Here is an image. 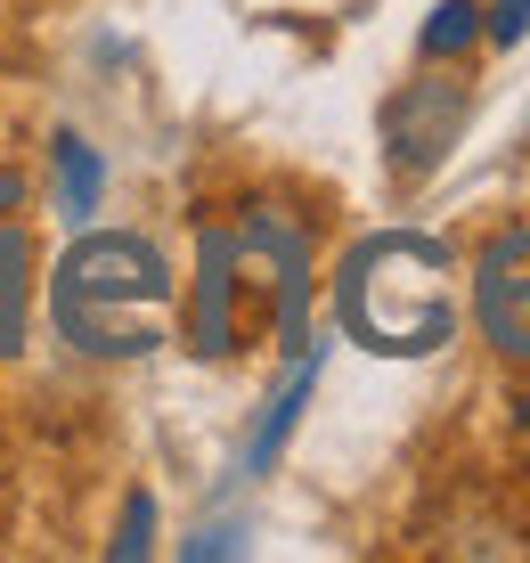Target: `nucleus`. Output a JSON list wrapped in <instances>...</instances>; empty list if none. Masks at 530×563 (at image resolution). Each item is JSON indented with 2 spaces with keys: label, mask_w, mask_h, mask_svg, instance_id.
Segmentation results:
<instances>
[{
  "label": "nucleus",
  "mask_w": 530,
  "mask_h": 563,
  "mask_svg": "<svg viewBox=\"0 0 530 563\" xmlns=\"http://www.w3.org/2000/svg\"><path fill=\"white\" fill-rule=\"evenodd\" d=\"M482 33V0H441L433 16H424V33H417V49L433 57V66H449V57H457L465 42H474Z\"/></svg>",
  "instance_id": "1a4fd4ad"
},
{
  "label": "nucleus",
  "mask_w": 530,
  "mask_h": 563,
  "mask_svg": "<svg viewBox=\"0 0 530 563\" xmlns=\"http://www.w3.org/2000/svg\"><path fill=\"white\" fill-rule=\"evenodd\" d=\"M147 531H155V498L131 490V498H123V531H114L107 555H114V563H140V555H147Z\"/></svg>",
  "instance_id": "9d476101"
},
{
  "label": "nucleus",
  "mask_w": 530,
  "mask_h": 563,
  "mask_svg": "<svg viewBox=\"0 0 530 563\" xmlns=\"http://www.w3.org/2000/svg\"><path fill=\"white\" fill-rule=\"evenodd\" d=\"M25 262H33L25 229H0V352L25 343Z\"/></svg>",
  "instance_id": "6e6552de"
},
{
  "label": "nucleus",
  "mask_w": 530,
  "mask_h": 563,
  "mask_svg": "<svg viewBox=\"0 0 530 563\" xmlns=\"http://www.w3.org/2000/svg\"><path fill=\"white\" fill-rule=\"evenodd\" d=\"M57 197H66L74 221H90L98 212V188H107V164H98V147L82 140V131H57Z\"/></svg>",
  "instance_id": "0eeeda50"
},
{
  "label": "nucleus",
  "mask_w": 530,
  "mask_h": 563,
  "mask_svg": "<svg viewBox=\"0 0 530 563\" xmlns=\"http://www.w3.org/2000/svg\"><path fill=\"white\" fill-rule=\"evenodd\" d=\"M515 424H522V441H530V400H522V417H515Z\"/></svg>",
  "instance_id": "f8f14e48"
},
{
  "label": "nucleus",
  "mask_w": 530,
  "mask_h": 563,
  "mask_svg": "<svg viewBox=\"0 0 530 563\" xmlns=\"http://www.w3.org/2000/svg\"><path fill=\"white\" fill-rule=\"evenodd\" d=\"M49 319L90 360H147L164 343V319H172V262L147 238L98 229V238H82L57 262Z\"/></svg>",
  "instance_id": "f257e3e1"
},
{
  "label": "nucleus",
  "mask_w": 530,
  "mask_h": 563,
  "mask_svg": "<svg viewBox=\"0 0 530 563\" xmlns=\"http://www.w3.org/2000/svg\"><path fill=\"white\" fill-rule=\"evenodd\" d=\"M310 384H319V343H302V352H294V376L278 384L269 417L253 424V441H245V474H262V465L286 450V433H294V424H302V409H310Z\"/></svg>",
  "instance_id": "423d86ee"
},
{
  "label": "nucleus",
  "mask_w": 530,
  "mask_h": 563,
  "mask_svg": "<svg viewBox=\"0 0 530 563\" xmlns=\"http://www.w3.org/2000/svg\"><path fill=\"white\" fill-rule=\"evenodd\" d=\"M482 33H489L498 49H515L522 33H530V0H489V9H482Z\"/></svg>",
  "instance_id": "9b49d317"
},
{
  "label": "nucleus",
  "mask_w": 530,
  "mask_h": 563,
  "mask_svg": "<svg viewBox=\"0 0 530 563\" xmlns=\"http://www.w3.org/2000/svg\"><path fill=\"white\" fill-rule=\"evenodd\" d=\"M238 245H229V229H205V245H196V310H188V343L205 360H229L238 352Z\"/></svg>",
  "instance_id": "39448f33"
},
{
  "label": "nucleus",
  "mask_w": 530,
  "mask_h": 563,
  "mask_svg": "<svg viewBox=\"0 0 530 563\" xmlns=\"http://www.w3.org/2000/svg\"><path fill=\"white\" fill-rule=\"evenodd\" d=\"M465 114H474V90H465L457 74H424V82H408L400 99L384 107V147H391V172H400V180H424V172H433L441 155L457 147Z\"/></svg>",
  "instance_id": "7ed1b4c3"
},
{
  "label": "nucleus",
  "mask_w": 530,
  "mask_h": 563,
  "mask_svg": "<svg viewBox=\"0 0 530 563\" xmlns=\"http://www.w3.org/2000/svg\"><path fill=\"white\" fill-rule=\"evenodd\" d=\"M474 319H482V343L498 360L530 367V229H506V238L482 245V262H474Z\"/></svg>",
  "instance_id": "20e7f679"
},
{
  "label": "nucleus",
  "mask_w": 530,
  "mask_h": 563,
  "mask_svg": "<svg viewBox=\"0 0 530 563\" xmlns=\"http://www.w3.org/2000/svg\"><path fill=\"white\" fill-rule=\"evenodd\" d=\"M343 335L384 360H424L457 335V302H449V254L417 229H384V238L351 245L335 278Z\"/></svg>",
  "instance_id": "f03ea898"
}]
</instances>
